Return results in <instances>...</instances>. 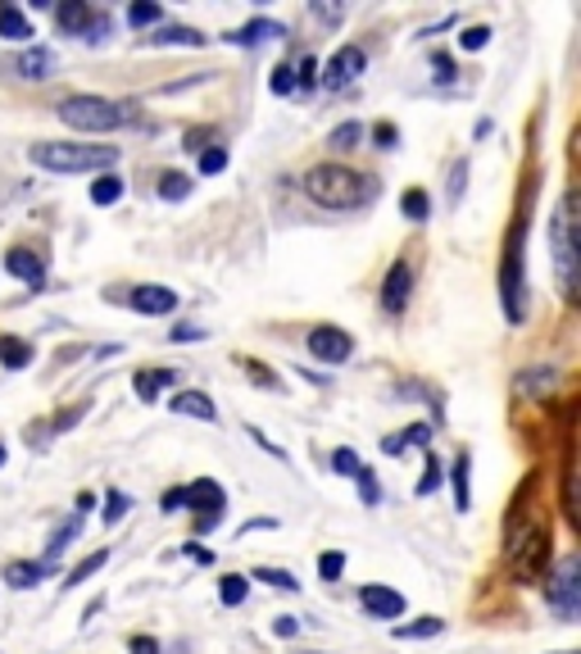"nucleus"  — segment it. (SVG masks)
Returning a JSON list of instances; mask_svg holds the SVG:
<instances>
[{"label":"nucleus","instance_id":"f257e3e1","mask_svg":"<svg viewBox=\"0 0 581 654\" xmlns=\"http://www.w3.org/2000/svg\"><path fill=\"white\" fill-rule=\"evenodd\" d=\"M305 196L323 210H364L377 196V178L345 164H318L305 173Z\"/></svg>","mask_w":581,"mask_h":654},{"label":"nucleus","instance_id":"f03ea898","mask_svg":"<svg viewBox=\"0 0 581 654\" xmlns=\"http://www.w3.org/2000/svg\"><path fill=\"white\" fill-rule=\"evenodd\" d=\"M28 160L50 173H91V168H114L118 146H78V141H41L28 150Z\"/></svg>","mask_w":581,"mask_h":654},{"label":"nucleus","instance_id":"7ed1b4c3","mask_svg":"<svg viewBox=\"0 0 581 654\" xmlns=\"http://www.w3.org/2000/svg\"><path fill=\"white\" fill-rule=\"evenodd\" d=\"M60 118L73 133H118L132 123V110L105 96H68L60 100Z\"/></svg>","mask_w":581,"mask_h":654},{"label":"nucleus","instance_id":"20e7f679","mask_svg":"<svg viewBox=\"0 0 581 654\" xmlns=\"http://www.w3.org/2000/svg\"><path fill=\"white\" fill-rule=\"evenodd\" d=\"M509 568L518 582H541L550 568V527L541 523H514L509 527Z\"/></svg>","mask_w":581,"mask_h":654},{"label":"nucleus","instance_id":"39448f33","mask_svg":"<svg viewBox=\"0 0 581 654\" xmlns=\"http://www.w3.org/2000/svg\"><path fill=\"white\" fill-rule=\"evenodd\" d=\"M522 246H527V210L514 223V237L504 241V268H500V295H504V314L509 323L527 318V273H522Z\"/></svg>","mask_w":581,"mask_h":654},{"label":"nucleus","instance_id":"423d86ee","mask_svg":"<svg viewBox=\"0 0 581 654\" xmlns=\"http://www.w3.org/2000/svg\"><path fill=\"white\" fill-rule=\"evenodd\" d=\"M550 246H554V273H559V291H577V218H572V191L559 196L550 223Z\"/></svg>","mask_w":581,"mask_h":654},{"label":"nucleus","instance_id":"0eeeda50","mask_svg":"<svg viewBox=\"0 0 581 654\" xmlns=\"http://www.w3.org/2000/svg\"><path fill=\"white\" fill-rule=\"evenodd\" d=\"M545 605L564 622H577L581 614V559L577 555H564L554 577H545Z\"/></svg>","mask_w":581,"mask_h":654},{"label":"nucleus","instance_id":"6e6552de","mask_svg":"<svg viewBox=\"0 0 581 654\" xmlns=\"http://www.w3.org/2000/svg\"><path fill=\"white\" fill-rule=\"evenodd\" d=\"M55 18H60V28H64V33L83 37V41H105V37L114 33V18L96 14L91 5H83V0H64V5L55 10Z\"/></svg>","mask_w":581,"mask_h":654},{"label":"nucleus","instance_id":"1a4fd4ad","mask_svg":"<svg viewBox=\"0 0 581 654\" xmlns=\"http://www.w3.org/2000/svg\"><path fill=\"white\" fill-rule=\"evenodd\" d=\"M178 505H182V510H195V514H200V532H210V527L223 518L227 495H223V487H218V482H210V477H200V482H191V487H182V491H178Z\"/></svg>","mask_w":581,"mask_h":654},{"label":"nucleus","instance_id":"9d476101","mask_svg":"<svg viewBox=\"0 0 581 654\" xmlns=\"http://www.w3.org/2000/svg\"><path fill=\"white\" fill-rule=\"evenodd\" d=\"M364 68H368V55H364V50H359V46H341L337 55L327 60V68L318 73V78H323V87H327V91H341V87L355 83Z\"/></svg>","mask_w":581,"mask_h":654},{"label":"nucleus","instance_id":"9b49d317","mask_svg":"<svg viewBox=\"0 0 581 654\" xmlns=\"http://www.w3.org/2000/svg\"><path fill=\"white\" fill-rule=\"evenodd\" d=\"M310 355L318 360V364H345L350 355H355V337L350 332H341V327H314L310 332Z\"/></svg>","mask_w":581,"mask_h":654},{"label":"nucleus","instance_id":"f8f14e48","mask_svg":"<svg viewBox=\"0 0 581 654\" xmlns=\"http://www.w3.org/2000/svg\"><path fill=\"white\" fill-rule=\"evenodd\" d=\"M409 287H414V268L409 264H391L387 268V282H382V310L391 314V318H400L404 310H409Z\"/></svg>","mask_w":581,"mask_h":654},{"label":"nucleus","instance_id":"ddd939ff","mask_svg":"<svg viewBox=\"0 0 581 654\" xmlns=\"http://www.w3.org/2000/svg\"><path fill=\"white\" fill-rule=\"evenodd\" d=\"M359 605L368 618H400L404 614V595L391 587H364L359 591Z\"/></svg>","mask_w":581,"mask_h":654},{"label":"nucleus","instance_id":"4468645a","mask_svg":"<svg viewBox=\"0 0 581 654\" xmlns=\"http://www.w3.org/2000/svg\"><path fill=\"white\" fill-rule=\"evenodd\" d=\"M132 310L137 314H173V310H178V291H168V287H137L132 291Z\"/></svg>","mask_w":581,"mask_h":654},{"label":"nucleus","instance_id":"2eb2a0df","mask_svg":"<svg viewBox=\"0 0 581 654\" xmlns=\"http://www.w3.org/2000/svg\"><path fill=\"white\" fill-rule=\"evenodd\" d=\"M5 268L14 273L18 282H28V287H41V282H46V264L33 255V250H23V246H14L10 255H5Z\"/></svg>","mask_w":581,"mask_h":654},{"label":"nucleus","instance_id":"dca6fc26","mask_svg":"<svg viewBox=\"0 0 581 654\" xmlns=\"http://www.w3.org/2000/svg\"><path fill=\"white\" fill-rule=\"evenodd\" d=\"M55 50L50 46H33V50H23V55L14 60V68L23 73V78H50V73H55Z\"/></svg>","mask_w":581,"mask_h":654},{"label":"nucleus","instance_id":"f3484780","mask_svg":"<svg viewBox=\"0 0 581 654\" xmlns=\"http://www.w3.org/2000/svg\"><path fill=\"white\" fill-rule=\"evenodd\" d=\"M173 414H191L200 423H218V410H214V400L205 391H178V395H173Z\"/></svg>","mask_w":581,"mask_h":654},{"label":"nucleus","instance_id":"a211bd4d","mask_svg":"<svg viewBox=\"0 0 581 654\" xmlns=\"http://www.w3.org/2000/svg\"><path fill=\"white\" fill-rule=\"evenodd\" d=\"M173 382H178V373H168V368H141V373L132 377V391L150 405V400H155L164 387H173Z\"/></svg>","mask_w":581,"mask_h":654},{"label":"nucleus","instance_id":"6ab92c4d","mask_svg":"<svg viewBox=\"0 0 581 654\" xmlns=\"http://www.w3.org/2000/svg\"><path fill=\"white\" fill-rule=\"evenodd\" d=\"M46 573H50V564H37V559H14V564L5 568V582H10L14 591H33Z\"/></svg>","mask_w":581,"mask_h":654},{"label":"nucleus","instance_id":"aec40b11","mask_svg":"<svg viewBox=\"0 0 581 654\" xmlns=\"http://www.w3.org/2000/svg\"><path fill=\"white\" fill-rule=\"evenodd\" d=\"M277 37H287V28L273 23V18H255V23H245V28L232 33L237 46H260V41H277Z\"/></svg>","mask_w":581,"mask_h":654},{"label":"nucleus","instance_id":"412c9836","mask_svg":"<svg viewBox=\"0 0 581 654\" xmlns=\"http://www.w3.org/2000/svg\"><path fill=\"white\" fill-rule=\"evenodd\" d=\"M78 532H83V514H73V518H64L55 532H50V541H46V564L50 559H60L64 550H68V541H78Z\"/></svg>","mask_w":581,"mask_h":654},{"label":"nucleus","instance_id":"4be33fe9","mask_svg":"<svg viewBox=\"0 0 581 654\" xmlns=\"http://www.w3.org/2000/svg\"><path fill=\"white\" fill-rule=\"evenodd\" d=\"M468 468H472V460H468V450L459 460H454V468H450V477H454V505H459L464 514L472 510V491H468Z\"/></svg>","mask_w":581,"mask_h":654},{"label":"nucleus","instance_id":"5701e85b","mask_svg":"<svg viewBox=\"0 0 581 654\" xmlns=\"http://www.w3.org/2000/svg\"><path fill=\"white\" fill-rule=\"evenodd\" d=\"M123 200V178L118 173H100L91 183V205H118Z\"/></svg>","mask_w":581,"mask_h":654},{"label":"nucleus","instance_id":"b1692460","mask_svg":"<svg viewBox=\"0 0 581 654\" xmlns=\"http://www.w3.org/2000/svg\"><path fill=\"white\" fill-rule=\"evenodd\" d=\"M0 364L5 368H28L33 364V345L18 337H0Z\"/></svg>","mask_w":581,"mask_h":654},{"label":"nucleus","instance_id":"393cba45","mask_svg":"<svg viewBox=\"0 0 581 654\" xmlns=\"http://www.w3.org/2000/svg\"><path fill=\"white\" fill-rule=\"evenodd\" d=\"M0 37H10V41H28V37H33V23L23 18L14 5H0Z\"/></svg>","mask_w":581,"mask_h":654},{"label":"nucleus","instance_id":"a878e982","mask_svg":"<svg viewBox=\"0 0 581 654\" xmlns=\"http://www.w3.org/2000/svg\"><path fill=\"white\" fill-rule=\"evenodd\" d=\"M441 632H445L441 618H418V622H400L395 641H422V637H441Z\"/></svg>","mask_w":581,"mask_h":654},{"label":"nucleus","instance_id":"bb28decb","mask_svg":"<svg viewBox=\"0 0 581 654\" xmlns=\"http://www.w3.org/2000/svg\"><path fill=\"white\" fill-rule=\"evenodd\" d=\"M150 46H205V33L195 28H160L155 37H146Z\"/></svg>","mask_w":581,"mask_h":654},{"label":"nucleus","instance_id":"cd10ccee","mask_svg":"<svg viewBox=\"0 0 581 654\" xmlns=\"http://www.w3.org/2000/svg\"><path fill=\"white\" fill-rule=\"evenodd\" d=\"M359 141H364V128H359V123H341V128L327 133V146H332V150H355Z\"/></svg>","mask_w":581,"mask_h":654},{"label":"nucleus","instance_id":"c85d7f7f","mask_svg":"<svg viewBox=\"0 0 581 654\" xmlns=\"http://www.w3.org/2000/svg\"><path fill=\"white\" fill-rule=\"evenodd\" d=\"M218 600H223L227 609H237L241 600H245V577H237V573H227L223 582H218Z\"/></svg>","mask_w":581,"mask_h":654},{"label":"nucleus","instance_id":"c756f323","mask_svg":"<svg viewBox=\"0 0 581 654\" xmlns=\"http://www.w3.org/2000/svg\"><path fill=\"white\" fill-rule=\"evenodd\" d=\"M160 196L164 200H187L191 196V178H187V173H164V178H160Z\"/></svg>","mask_w":581,"mask_h":654},{"label":"nucleus","instance_id":"7c9ffc66","mask_svg":"<svg viewBox=\"0 0 581 654\" xmlns=\"http://www.w3.org/2000/svg\"><path fill=\"white\" fill-rule=\"evenodd\" d=\"M105 564H110V550H96V555H87V559H83L78 568L68 573V582L78 587V582H87V577H91V573H100V568H105Z\"/></svg>","mask_w":581,"mask_h":654},{"label":"nucleus","instance_id":"2f4dec72","mask_svg":"<svg viewBox=\"0 0 581 654\" xmlns=\"http://www.w3.org/2000/svg\"><path fill=\"white\" fill-rule=\"evenodd\" d=\"M295 87H300V83H295V68H291V64H277L273 78H268V91H273V96H291Z\"/></svg>","mask_w":581,"mask_h":654},{"label":"nucleus","instance_id":"473e14b6","mask_svg":"<svg viewBox=\"0 0 581 654\" xmlns=\"http://www.w3.org/2000/svg\"><path fill=\"white\" fill-rule=\"evenodd\" d=\"M255 582H268V587H277V591H295V587H300L295 573H282V568H255Z\"/></svg>","mask_w":581,"mask_h":654},{"label":"nucleus","instance_id":"72a5a7b5","mask_svg":"<svg viewBox=\"0 0 581 654\" xmlns=\"http://www.w3.org/2000/svg\"><path fill=\"white\" fill-rule=\"evenodd\" d=\"M341 573H345V555H341V550H327V555H318V577H323V582H337Z\"/></svg>","mask_w":581,"mask_h":654},{"label":"nucleus","instance_id":"f704fd0d","mask_svg":"<svg viewBox=\"0 0 581 654\" xmlns=\"http://www.w3.org/2000/svg\"><path fill=\"white\" fill-rule=\"evenodd\" d=\"M441 477H445V468H441V460H437V450H427V477L418 482V495H432V491L441 487Z\"/></svg>","mask_w":581,"mask_h":654},{"label":"nucleus","instance_id":"c9c22d12","mask_svg":"<svg viewBox=\"0 0 581 654\" xmlns=\"http://www.w3.org/2000/svg\"><path fill=\"white\" fill-rule=\"evenodd\" d=\"M355 482H359V495H364V505H377V500H382V487H377V477H372V468H368V464H359Z\"/></svg>","mask_w":581,"mask_h":654},{"label":"nucleus","instance_id":"e433bc0d","mask_svg":"<svg viewBox=\"0 0 581 654\" xmlns=\"http://www.w3.org/2000/svg\"><path fill=\"white\" fill-rule=\"evenodd\" d=\"M400 210H404V218H414V223H422V218H427V191H404V200H400Z\"/></svg>","mask_w":581,"mask_h":654},{"label":"nucleus","instance_id":"4c0bfd02","mask_svg":"<svg viewBox=\"0 0 581 654\" xmlns=\"http://www.w3.org/2000/svg\"><path fill=\"white\" fill-rule=\"evenodd\" d=\"M128 23L132 28H150V23H160V5H150V0H137L128 10Z\"/></svg>","mask_w":581,"mask_h":654},{"label":"nucleus","instance_id":"58836bf2","mask_svg":"<svg viewBox=\"0 0 581 654\" xmlns=\"http://www.w3.org/2000/svg\"><path fill=\"white\" fill-rule=\"evenodd\" d=\"M245 377H250V382H255V387H268V391H277V387H282V377H277V373H268L264 364H255V360H245Z\"/></svg>","mask_w":581,"mask_h":654},{"label":"nucleus","instance_id":"ea45409f","mask_svg":"<svg viewBox=\"0 0 581 654\" xmlns=\"http://www.w3.org/2000/svg\"><path fill=\"white\" fill-rule=\"evenodd\" d=\"M464 183H468V164L459 160V164L450 168V191H445V196H450V205H459V200H464Z\"/></svg>","mask_w":581,"mask_h":654},{"label":"nucleus","instance_id":"a19ab883","mask_svg":"<svg viewBox=\"0 0 581 654\" xmlns=\"http://www.w3.org/2000/svg\"><path fill=\"white\" fill-rule=\"evenodd\" d=\"M332 468H337L341 477H355V473H359V455H355V450H337V455H332Z\"/></svg>","mask_w":581,"mask_h":654},{"label":"nucleus","instance_id":"79ce46f5","mask_svg":"<svg viewBox=\"0 0 581 654\" xmlns=\"http://www.w3.org/2000/svg\"><path fill=\"white\" fill-rule=\"evenodd\" d=\"M223 168H227V150L223 146H214V150L200 155V173H223Z\"/></svg>","mask_w":581,"mask_h":654},{"label":"nucleus","instance_id":"37998d69","mask_svg":"<svg viewBox=\"0 0 581 654\" xmlns=\"http://www.w3.org/2000/svg\"><path fill=\"white\" fill-rule=\"evenodd\" d=\"M123 514H128V495H118V491H110V495H105V523H118Z\"/></svg>","mask_w":581,"mask_h":654},{"label":"nucleus","instance_id":"c03bdc74","mask_svg":"<svg viewBox=\"0 0 581 654\" xmlns=\"http://www.w3.org/2000/svg\"><path fill=\"white\" fill-rule=\"evenodd\" d=\"M487 41H491V28H468V33L459 37V46H464V50H482Z\"/></svg>","mask_w":581,"mask_h":654},{"label":"nucleus","instance_id":"a18cd8bd","mask_svg":"<svg viewBox=\"0 0 581 654\" xmlns=\"http://www.w3.org/2000/svg\"><path fill=\"white\" fill-rule=\"evenodd\" d=\"M409 450V441H404V432H391V437H382V455H404Z\"/></svg>","mask_w":581,"mask_h":654},{"label":"nucleus","instance_id":"49530a36","mask_svg":"<svg viewBox=\"0 0 581 654\" xmlns=\"http://www.w3.org/2000/svg\"><path fill=\"white\" fill-rule=\"evenodd\" d=\"M372 141L382 146V150H391V146H395V128H391V123H377V128H372Z\"/></svg>","mask_w":581,"mask_h":654},{"label":"nucleus","instance_id":"de8ad7c7","mask_svg":"<svg viewBox=\"0 0 581 654\" xmlns=\"http://www.w3.org/2000/svg\"><path fill=\"white\" fill-rule=\"evenodd\" d=\"M132 654H160V641L155 637H132Z\"/></svg>","mask_w":581,"mask_h":654},{"label":"nucleus","instance_id":"09e8293b","mask_svg":"<svg viewBox=\"0 0 581 654\" xmlns=\"http://www.w3.org/2000/svg\"><path fill=\"white\" fill-rule=\"evenodd\" d=\"M200 337H205L200 327H173V332H168V341H200Z\"/></svg>","mask_w":581,"mask_h":654},{"label":"nucleus","instance_id":"8fccbe9b","mask_svg":"<svg viewBox=\"0 0 581 654\" xmlns=\"http://www.w3.org/2000/svg\"><path fill=\"white\" fill-rule=\"evenodd\" d=\"M432 68H437V78H441V83H450V78H454V64H450L445 55H437V64H432Z\"/></svg>","mask_w":581,"mask_h":654},{"label":"nucleus","instance_id":"3c124183","mask_svg":"<svg viewBox=\"0 0 581 654\" xmlns=\"http://www.w3.org/2000/svg\"><path fill=\"white\" fill-rule=\"evenodd\" d=\"M295 627H300L295 618H277V627H273V632H277V637H295Z\"/></svg>","mask_w":581,"mask_h":654},{"label":"nucleus","instance_id":"603ef678","mask_svg":"<svg viewBox=\"0 0 581 654\" xmlns=\"http://www.w3.org/2000/svg\"><path fill=\"white\" fill-rule=\"evenodd\" d=\"M0 464H5V445H0Z\"/></svg>","mask_w":581,"mask_h":654},{"label":"nucleus","instance_id":"864d4df0","mask_svg":"<svg viewBox=\"0 0 581 654\" xmlns=\"http://www.w3.org/2000/svg\"><path fill=\"white\" fill-rule=\"evenodd\" d=\"M564 654H577V650H564Z\"/></svg>","mask_w":581,"mask_h":654}]
</instances>
